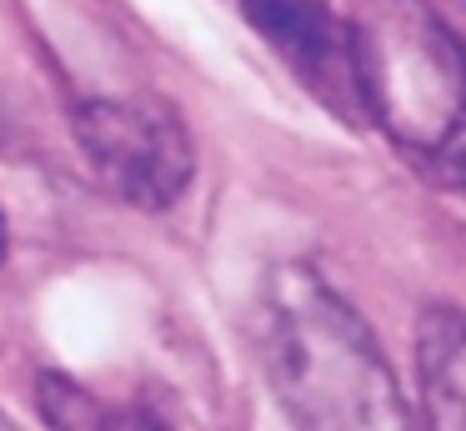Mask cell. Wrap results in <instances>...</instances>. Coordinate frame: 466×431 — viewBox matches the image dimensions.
I'll return each instance as SVG.
<instances>
[{
  "instance_id": "6da1fadb",
  "label": "cell",
  "mask_w": 466,
  "mask_h": 431,
  "mask_svg": "<svg viewBox=\"0 0 466 431\" xmlns=\"http://www.w3.org/2000/svg\"><path fill=\"white\" fill-rule=\"evenodd\" d=\"M261 351L296 431H411L371 326L321 271L296 261L271 276Z\"/></svg>"
},
{
  "instance_id": "7a4b0ae2",
  "label": "cell",
  "mask_w": 466,
  "mask_h": 431,
  "mask_svg": "<svg viewBox=\"0 0 466 431\" xmlns=\"http://www.w3.org/2000/svg\"><path fill=\"white\" fill-rule=\"evenodd\" d=\"M346 20L366 120L431 180L466 190V40L431 0H356Z\"/></svg>"
},
{
  "instance_id": "3957f363",
  "label": "cell",
  "mask_w": 466,
  "mask_h": 431,
  "mask_svg": "<svg viewBox=\"0 0 466 431\" xmlns=\"http://www.w3.org/2000/svg\"><path fill=\"white\" fill-rule=\"evenodd\" d=\"M71 130L86 166L111 196L136 210H166L196 176V150L181 116L166 100L96 96L71 110Z\"/></svg>"
},
{
  "instance_id": "277c9868",
  "label": "cell",
  "mask_w": 466,
  "mask_h": 431,
  "mask_svg": "<svg viewBox=\"0 0 466 431\" xmlns=\"http://www.w3.org/2000/svg\"><path fill=\"white\" fill-rule=\"evenodd\" d=\"M251 30L291 66V76L331 110L336 120H366L356 86L351 20L331 0H241Z\"/></svg>"
},
{
  "instance_id": "5b68a950",
  "label": "cell",
  "mask_w": 466,
  "mask_h": 431,
  "mask_svg": "<svg viewBox=\"0 0 466 431\" xmlns=\"http://www.w3.org/2000/svg\"><path fill=\"white\" fill-rule=\"evenodd\" d=\"M416 386L426 431H466V311L431 306L416 326Z\"/></svg>"
},
{
  "instance_id": "8992f818",
  "label": "cell",
  "mask_w": 466,
  "mask_h": 431,
  "mask_svg": "<svg viewBox=\"0 0 466 431\" xmlns=\"http://www.w3.org/2000/svg\"><path fill=\"white\" fill-rule=\"evenodd\" d=\"M35 406L51 431H161V421L136 406H101L86 386H76L61 371L35 376Z\"/></svg>"
},
{
  "instance_id": "52a82bcc",
  "label": "cell",
  "mask_w": 466,
  "mask_h": 431,
  "mask_svg": "<svg viewBox=\"0 0 466 431\" xmlns=\"http://www.w3.org/2000/svg\"><path fill=\"white\" fill-rule=\"evenodd\" d=\"M0 431H21V421H11L5 411H0Z\"/></svg>"
},
{
  "instance_id": "ba28073f",
  "label": "cell",
  "mask_w": 466,
  "mask_h": 431,
  "mask_svg": "<svg viewBox=\"0 0 466 431\" xmlns=\"http://www.w3.org/2000/svg\"><path fill=\"white\" fill-rule=\"evenodd\" d=\"M0 261H5V216H0Z\"/></svg>"
}]
</instances>
